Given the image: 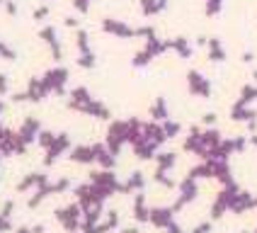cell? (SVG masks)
Here are the masks:
<instances>
[{
	"label": "cell",
	"mask_w": 257,
	"mask_h": 233,
	"mask_svg": "<svg viewBox=\"0 0 257 233\" xmlns=\"http://www.w3.org/2000/svg\"><path fill=\"white\" fill-rule=\"evenodd\" d=\"M78 216H80V206L78 204H71V206H63L56 211V218L61 221V226L66 231H75L78 228Z\"/></svg>",
	"instance_id": "cell-1"
},
{
	"label": "cell",
	"mask_w": 257,
	"mask_h": 233,
	"mask_svg": "<svg viewBox=\"0 0 257 233\" xmlns=\"http://www.w3.org/2000/svg\"><path fill=\"white\" fill-rule=\"evenodd\" d=\"M44 185H46V175L44 173H32V175H27L20 185H17V189H20V192H27L29 187L39 189V187H44Z\"/></svg>",
	"instance_id": "cell-2"
},
{
	"label": "cell",
	"mask_w": 257,
	"mask_h": 233,
	"mask_svg": "<svg viewBox=\"0 0 257 233\" xmlns=\"http://www.w3.org/2000/svg\"><path fill=\"white\" fill-rule=\"evenodd\" d=\"M151 218H153V223H156V226H168V223H170V211L158 209V211L151 214Z\"/></svg>",
	"instance_id": "cell-3"
},
{
	"label": "cell",
	"mask_w": 257,
	"mask_h": 233,
	"mask_svg": "<svg viewBox=\"0 0 257 233\" xmlns=\"http://www.w3.org/2000/svg\"><path fill=\"white\" fill-rule=\"evenodd\" d=\"M44 199H46V192H44V189H37V194H34V197H32V199L27 202V206H29V209H37V206H39Z\"/></svg>",
	"instance_id": "cell-4"
},
{
	"label": "cell",
	"mask_w": 257,
	"mask_h": 233,
	"mask_svg": "<svg viewBox=\"0 0 257 233\" xmlns=\"http://www.w3.org/2000/svg\"><path fill=\"white\" fill-rule=\"evenodd\" d=\"M68 187H71V182H68V180H58V182H54V185H49L51 194H54V192H63V189H68Z\"/></svg>",
	"instance_id": "cell-5"
},
{
	"label": "cell",
	"mask_w": 257,
	"mask_h": 233,
	"mask_svg": "<svg viewBox=\"0 0 257 233\" xmlns=\"http://www.w3.org/2000/svg\"><path fill=\"white\" fill-rule=\"evenodd\" d=\"M13 211H15V202H13V199H8V202L3 204L0 214H3V216H8V218H10V216H13Z\"/></svg>",
	"instance_id": "cell-6"
},
{
	"label": "cell",
	"mask_w": 257,
	"mask_h": 233,
	"mask_svg": "<svg viewBox=\"0 0 257 233\" xmlns=\"http://www.w3.org/2000/svg\"><path fill=\"white\" fill-rule=\"evenodd\" d=\"M10 228H13L10 218H8V216H3V214H0V233H8Z\"/></svg>",
	"instance_id": "cell-7"
},
{
	"label": "cell",
	"mask_w": 257,
	"mask_h": 233,
	"mask_svg": "<svg viewBox=\"0 0 257 233\" xmlns=\"http://www.w3.org/2000/svg\"><path fill=\"white\" fill-rule=\"evenodd\" d=\"M0 92H5V75H0Z\"/></svg>",
	"instance_id": "cell-8"
},
{
	"label": "cell",
	"mask_w": 257,
	"mask_h": 233,
	"mask_svg": "<svg viewBox=\"0 0 257 233\" xmlns=\"http://www.w3.org/2000/svg\"><path fill=\"white\" fill-rule=\"evenodd\" d=\"M32 233H44V226H34V228H32Z\"/></svg>",
	"instance_id": "cell-9"
},
{
	"label": "cell",
	"mask_w": 257,
	"mask_h": 233,
	"mask_svg": "<svg viewBox=\"0 0 257 233\" xmlns=\"http://www.w3.org/2000/svg\"><path fill=\"white\" fill-rule=\"evenodd\" d=\"M15 233H32V228H17Z\"/></svg>",
	"instance_id": "cell-10"
},
{
	"label": "cell",
	"mask_w": 257,
	"mask_h": 233,
	"mask_svg": "<svg viewBox=\"0 0 257 233\" xmlns=\"http://www.w3.org/2000/svg\"><path fill=\"white\" fill-rule=\"evenodd\" d=\"M124 233H136V228H126V231H124Z\"/></svg>",
	"instance_id": "cell-11"
},
{
	"label": "cell",
	"mask_w": 257,
	"mask_h": 233,
	"mask_svg": "<svg viewBox=\"0 0 257 233\" xmlns=\"http://www.w3.org/2000/svg\"><path fill=\"white\" fill-rule=\"evenodd\" d=\"M0 112H3V104H0Z\"/></svg>",
	"instance_id": "cell-12"
}]
</instances>
